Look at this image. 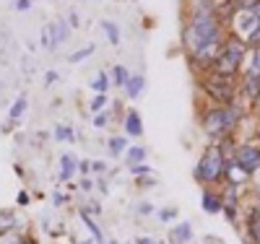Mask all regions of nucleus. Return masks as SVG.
I'll return each instance as SVG.
<instances>
[{"mask_svg":"<svg viewBox=\"0 0 260 244\" xmlns=\"http://www.w3.org/2000/svg\"><path fill=\"white\" fill-rule=\"evenodd\" d=\"M221 44H224V26L219 21V13L203 3L201 8H195L190 13L187 24L182 29V47L195 65L211 68Z\"/></svg>","mask_w":260,"mask_h":244,"instance_id":"f257e3e1","label":"nucleus"},{"mask_svg":"<svg viewBox=\"0 0 260 244\" xmlns=\"http://www.w3.org/2000/svg\"><path fill=\"white\" fill-rule=\"evenodd\" d=\"M229 29L247 47L260 44V0H240L229 13Z\"/></svg>","mask_w":260,"mask_h":244,"instance_id":"f03ea898","label":"nucleus"},{"mask_svg":"<svg viewBox=\"0 0 260 244\" xmlns=\"http://www.w3.org/2000/svg\"><path fill=\"white\" fill-rule=\"evenodd\" d=\"M245 57H247V44L240 42V39H234V37H229V39H224L221 50L216 52V57H213V62H211V68H208V71L219 73V76H229V78H234L237 73L242 71Z\"/></svg>","mask_w":260,"mask_h":244,"instance_id":"7ed1b4c3","label":"nucleus"},{"mask_svg":"<svg viewBox=\"0 0 260 244\" xmlns=\"http://www.w3.org/2000/svg\"><path fill=\"white\" fill-rule=\"evenodd\" d=\"M237 122H240V109H237L234 104L232 107H216L213 104L203 112V120H201L203 132L211 135V138H221V135H226V132H232Z\"/></svg>","mask_w":260,"mask_h":244,"instance_id":"20e7f679","label":"nucleus"},{"mask_svg":"<svg viewBox=\"0 0 260 244\" xmlns=\"http://www.w3.org/2000/svg\"><path fill=\"white\" fill-rule=\"evenodd\" d=\"M224 166H226V156L219 146H208L203 151V156L195 166V180L198 182H206V185H213L224 177Z\"/></svg>","mask_w":260,"mask_h":244,"instance_id":"39448f33","label":"nucleus"},{"mask_svg":"<svg viewBox=\"0 0 260 244\" xmlns=\"http://www.w3.org/2000/svg\"><path fill=\"white\" fill-rule=\"evenodd\" d=\"M201 86H203L206 96L216 101V107H232L237 99V86H234V78H229V76H219V73L208 71V76Z\"/></svg>","mask_w":260,"mask_h":244,"instance_id":"423d86ee","label":"nucleus"},{"mask_svg":"<svg viewBox=\"0 0 260 244\" xmlns=\"http://www.w3.org/2000/svg\"><path fill=\"white\" fill-rule=\"evenodd\" d=\"M232 161L240 166L247 177H252L257 169H260V146H252V143H245L234 151V156Z\"/></svg>","mask_w":260,"mask_h":244,"instance_id":"0eeeda50","label":"nucleus"},{"mask_svg":"<svg viewBox=\"0 0 260 244\" xmlns=\"http://www.w3.org/2000/svg\"><path fill=\"white\" fill-rule=\"evenodd\" d=\"M237 96L250 99V101H260V78L255 76H242L237 83Z\"/></svg>","mask_w":260,"mask_h":244,"instance_id":"6e6552de","label":"nucleus"},{"mask_svg":"<svg viewBox=\"0 0 260 244\" xmlns=\"http://www.w3.org/2000/svg\"><path fill=\"white\" fill-rule=\"evenodd\" d=\"M122 125H125V135L127 138H141L143 135V122H141L138 109H127L125 117H122Z\"/></svg>","mask_w":260,"mask_h":244,"instance_id":"1a4fd4ad","label":"nucleus"},{"mask_svg":"<svg viewBox=\"0 0 260 244\" xmlns=\"http://www.w3.org/2000/svg\"><path fill=\"white\" fill-rule=\"evenodd\" d=\"M245 73L242 76H255L260 78V44H252V47H247V57H245Z\"/></svg>","mask_w":260,"mask_h":244,"instance_id":"9d476101","label":"nucleus"},{"mask_svg":"<svg viewBox=\"0 0 260 244\" xmlns=\"http://www.w3.org/2000/svg\"><path fill=\"white\" fill-rule=\"evenodd\" d=\"M122 88H125V96H127V99H138L141 91L146 88V78H143L141 73H130V78H127V83H125Z\"/></svg>","mask_w":260,"mask_h":244,"instance_id":"9b49d317","label":"nucleus"},{"mask_svg":"<svg viewBox=\"0 0 260 244\" xmlns=\"http://www.w3.org/2000/svg\"><path fill=\"white\" fill-rule=\"evenodd\" d=\"M50 39H52V47H57L60 42H65L71 37V26H68V21H57V24H50Z\"/></svg>","mask_w":260,"mask_h":244,"instance_id":"f8f14e48","label":"nucleus"},{"mask_svg":"<svg viewBox=\"0 0 260 244\" xmlns=\"http://www.w3.org/2000/svg\"><path fill=\"white\" fill-rule=\"evenodd\" d=\"M192 239V226L190 224H177L169 231V244H187Z\"/></svg>","mask_w":260,"mask_h":244,"instance_id":"ddd939ff","label":"nucleus"},{"mask_svg":"<svg viewBox=\"0 0 260 244\" xmlns=\"http://www.w3.org/2000/svg\"><path fill=\"white\" fill-rule=\"evenodd\" d=\"M76 169H78V161L71 156V153H62L60 156V182H68L76 174Z\"/></svg>","mask_w":260,"mask_h":244,"instance_id":"4468645a","label":"nucleus"},{"mask_svg":"<svg viewBox=\"0 0 260 244\" xmlns=\"http://www.w3.org/2000/svg\"><path fill=\"white\" fill-rule=\"evenodd\" d=\"M201 208L206 211V213H221V208H224V200L216 192H211V190H206L203 192V203H201Z\"/></svg>","mask_w":260,"mask_h":244,"instance_id":"2eb2a0df","label":"nucleus"},{"mask_svg":"<svg viewBox=\"0 0 260 244\" xmlns=\"http://www.w3.org/2000/svg\"><path fill=\"white\" fill-rule=\"evenodd\" d=\"M146 161V148L143 146H127V151H125V164L127 166H138V164H143Z\"/></svg>","mask_w":260,"mask_h":244,"instance_id":"dca6fc26","label":"nucleus"},{"mask_svg":"<svg viewBox=\"0 0 260 244\" xmlns=\"http://www.w3.org/2000/svg\"><path fill=\"white\" fill-rule=\"evenodd\" d=\"M81 221L86 224V229L91 231V236L96 239V244H104V234L99 231V224H96V221H94V218H91L89 213H86V211H81Z\"/></svg>","mask_w":260,"mask_h":244,"instance_id":"f3484780","label":"nucleus"},{"mask_svg":"<svg viewBox=\"0 0 260 244\" xmlns=\"http://www.w3.org/2000/svg\"><path fill=\"white\" fill-rule=\"evenodd\" d=\"M112 86V78H110V73H104V71H99L96 76H94V81H91V88L96 94H107V88Z\"/></svg>","mask_w":260,"mask_h":244,"instance_id":"a211bd4d","label":"nucleus"},{"mask_svg":"<svg viewBox=\"0 0 260 244\" xmlns=\"http://www.w3.org/2000/svg\"><path fill=\"white\" fill-rule=\"evenodd\" d=\"M102 31L107 34V39H110V44H120V26L115 24V21H102Z\"/></svg>","mask_w":260,"mask_h":244,"instance_id":"6ab92c4d","label":"nucleus"},{"mask_svg":"<svg viewBox=\"0 0 260 244\" xmlns=\"http://www.w3.org/2000/svg\"><path fill=\"white\" fill-rule=\"evenodd\" d=\"M16 229V213L13 211H0V234H8Z\"/></svg>","mask_w":260,"mask_h":244,"instance_id":"aec40b11","label":"nucleus"},{"mask_svg":"<svg viewBox=\"0 0 260 244\" xmlns=\"http://www.w3.org/2000/svg\"><path fill=\"white\" fill-rule=\"evenodd\" d=\"M52 135H55V141H60V143H73V141H76L73 130H71L68 125H55Z\"/></svg>","mask_w":260,"mask_h":244,"instance_id":"412c9836","label":"nucleus"},{"mask_svg":"<svg viewBox=\"0 0 260 244\" xmlns=\"http://www.w3.org/2000/svg\"><path fill=\"white\" fill-rule=\"evenodd\" d=\"M26 107H29V99H26L24 94H21V96H18V99L13 101V107H11V112H8V117H11V120L16 122V120H18L21 115L26 112Z\"/></svg>","mask_w":260,"mask_h":244,"instance_id":"4be33fe9","label":"nucleus"},{"mask_svg":"<svg viewBox=\"0 0 260 244\" xmlns=\"http://www.w3.org/2000/svg\"><path fill=\"white\" fill-rule=\"evenodd\" d=\"M110 78H112V83L115 86H125L127 83V78H130V71L125 68V65H115V68H112V73H110Z\"/></svg>","mask_w":260,"mask_h":244,"instance_id":"5701e85b","label":"nucleus"},{"mask_svg":"<svg viewBox=\"0 0 260 244\" xmlns=\"http://www.w3.org/2000/svg\"><path fill=\"white\" fill-rule=\"evenodd\" d=\"M107 104H110V96H107V94H94V99L89 101V107H91L94 115H96V112H104Z\"/></svg>","mask_w":260,"mask_h":244,"instance_id":"b1692460","label":"nucleus"},{"mask_svg":"<svg viewBox=\"0 0 260 244\" xmlns=\"http://www.w3.org/2000/svg\"><path fill=\"white\" fill-rule=\"evenodd\" d=\"M125 151H127L125 135H115V138L110 141V153H112V156H120V153H125Z\"/></svg>","mask_w":260,"mask_h":244,"instance_id":"393cba45","label":"nucleus"},{"mask_svg":"<svg viewBox=\"0 0 260 244\" xmlns=\"http://www.w3.org/2000/svg\"><path fill=\"white\" fill-rule=\"evenodd\" d=\"M89 55H94V44H86V47L83 50H78V52H73L71 57H68V62H81V60H86V57H89Z\"/></svg>","mask_w":260,"mask_h":244,"instance_id":"a878e982","label":"nucleus"},{"mask_svg":"<svg viewBox=\"0 0 260 244\" xmlns=\"http://www.w3.org/2000/svg\"><path fill=\"white\" fill-rule=\"evenodd\" d=\"M107 122H110V112H107V109L94 115V127H107Z\"/></svg>","mask_w":260,"mask_h":244,"instance_id":"bb28decb","label":"nucleus"},{"mask_svg":"<svg viewBox=\"0 0 260 244\" xmlns=\"http://www.w3.org/2000/svg\"><path fill=\"white\" fill-rule=\"evenodd\" d=\"M159 218L164 221V224H167V221H175V218H177V208H164V211H159Z\"/></svg>","mask_w":260,"mask_h":244,"instance_id":"cd10ccee","label":"nucleus"},{"mask_svg":"<svg viewBox=\"0 0 260 244\" xmlns=\"http://www.w3.org/2000/svg\"><path fill=\"white\" fill-rule=\"evenodd\" d=\"M39 42H42V47H52V39H50V29H42V34H39Z\"/></svg>","mask_w":260,"mask_h":244,"instance_id":"c85d7f7f","label":"nucleus"},{"mask_svg":"<svg viewBox=\"0 0 260 244\" xmlns=\"http://www.w3.org/2000/svg\"><path fill=\"white\" fill-rule=\"evenodd\" d=\"M130 171L133 174H148L151 169H148V164H138V166H130Z\"/></svg>","mask_w":260,"mask_h":244,"instance_id":"c756f323","label":"nucleus"},{"mask_svg":"<svg viewBox=\"0 0 260 244\" xmlns=\"http://www.w3.org/2000/svg\"><path fill=\"white\" fill-rule=\"evenodd\" d=\"M16 203H18V205H29V192L21 190V192H18V197H16Z\"/></svg>","mask_w":260,"mask_h":244,"instance_id":"7c9ffc66","label":"nucleus"},{"mask_svg":"<svg viewBox=\"0 0 260 244\" xmlns=\"http://www.w3.org/2000/svg\"><path fill=\"white\" fill-rule=\"evenodd\" d=\"M31 8V0H16V11H29Z\"/></svg>","mask_w":260,"mask_h":244,"instance_id":"2f4dec72","label":"nucleus"},{"mask_svg":"<svg viewBox=\"0 0 260 244\" xmlns=\"http://www.w3.org/2000/svg\"><path fill=\"white\" fill-rule=\"evenodd\" d=\"M55 81H57V73H55V71H47V73H45V83H47V86H52Z\"/></svg>","mask_w":260,"mask_h":244,"instance_id":"473e14b6","label":"nucleus"},{"mask_svg":"<svg viewBox=\"0 0 260 244\" xmlns=\"http://www.w3.org/2000/svg\"><path fill=\"white\" fill-rule=\"evenodd\" d=\"M68 26H71V29H76V26H78V16H76V13H71V16H68Z\"/></svg>","mask_w":260,"mask_h":244,"instance_id":"72a5a7b5","label":"nucleus"},{"mask_svg":"<svg viewBox=\"0 0 260 244\" xmlns=\"http://www.w3.org/2000/svg\"><path fill=\"white\" fill-rule=\"evenodd\" d=\"M89 169H91V164H89V161H78V171H81V174H86Z\"/></svg>","mask_w":260,"mask_h":244,"instance_id":"f704fd0d","label":"nucleus"},{"mask_svg":"<svg viewBox=\"0 0 260 244\" xmlns=\"http://www.w3.org/2000/svg\"><path fill=\"white\" fill-rule=\"evenodd\" d=\"M94 187V182L91 180H86V177H83V180H81V190H91Z\"/></svg>","mask_w":260,"mask_h":244,"instance_id":"c9c22d12","label":"nucleus"},{"mask_svg":"<svg viewBox=\"0 0 260 244\" xmlns=\"http://www.w3.org/2000/svg\"><path fill=\"white\" fill-rule=\"evenodd\" d=\"M138 213H146V216H148V213H154V205H148V203H146V205L138 208Z\"/></svg>","mask_w":260,"mask_h":244,"instance_id":"e433bc0d","label":"nucleus"},{"mask_svg":"<svg viewBox=\"0 0 260 244\" xmlns=\"http://www.w3.org/2000/svg\"><path fill=\"white\" fill-rule=\"evenodd\" d=\"M252 218H255V224H257V229H260V205L252 211Z\"/></svg>","mask_w":260,"mask_h":244,"instance_id":"4c0bfd02","label":"nucleus"},{"mask_svg":"<svg viewBox=\"0 0 260 244\" xmlns=\"http://www.w3.org/2000/svg\"><path fill=\"white\" fill-rule=\"evenodd\" d=\"M91 169H94V171H104V169H107V166H104V164H102V161H94V164H91Z\"/></svg>","mask_w":260,"mask_h":244,"instance_id":"58836bf2","label":"nucleus"},{"mask_svg":"<svg viewBox=\"0 0 260 244\" xmlns=\"http://www.w3.org/2000/svg\"><path fill=\"white\" fill-rule=\"evenodd\" d=\"M138 244H156V241L151 239V236H141V239H138Z\"/></svg>","mask_w":260,"mask_h":244,"instance_id":"ea45409f","label":"nucleus"},{"mask_svg":"<svg viewBox=\"0 0 260 244\" xmlns=\"http://www.w3.org/2000/svg\"><path fill=\"white\" fill-rule=\"evenodd\" d=\"M257 197H260V182H257Z\"/></svg>","mask_w":260,"mask_h":244,"instance_id":"a19ab883","label":"nucleus"},{"mask_svg":"<svg viewBox=\"0 0 260 244\" xmlns=\"http://www.w3.org/2000/svg\"><path fill=\"white\" fill-rule=\"evenodd\" d=\"M18 244H31V241H18Z\"/></svg>","mask_w":260,"mask_h":244,"instance_id":"79ce46f5","label":"nucleus"},{"mask_svg":"<svg viewBox=\"0 0 260 244\" xmlns=\"http://www.w3.org/2000/svg\"><path fill=\"white\" fill-rule=\"evenodd\" d=\"M110 244H117V241H110Z\"/></svg>","mask_w":260,"mask_h":244,"instance_id":"37998d69","label":"nucleus"}]
</instances>
